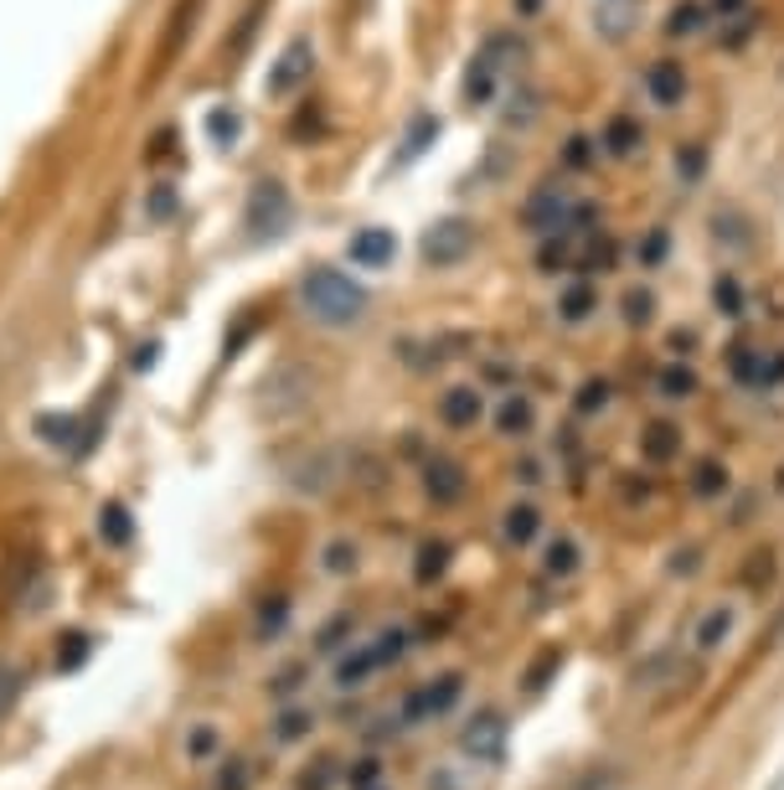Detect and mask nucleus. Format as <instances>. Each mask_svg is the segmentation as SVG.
<instances>
[{
	"label": "nucleus",
	"mask_w": 784,
	"mask_h": 790,
	"mask_svg": "<svg viewBox=\"0 0 784 790\" xmlns=\"http://www.w3.org/2000/svg\"><path fill=\"white\" fill-rule=\"evenodd\" d=\"M156 341H145V347H139V356H135V373H145V367H156Z\"/></svg>",
	"instance_id": "obj_55"
},
{
	"label": "nucleus",
	"mask_w": 784,
	"mask_h": 790,
	"mask_svg": "<svg viewBox=\"0 0 784 790\" xmlns=\"http://www.w3.org/2000/svg\"><path fill=\"white\" fill-rule=\"evenodd\" d=\"M207 0H176V11H171V26H166V41H160V58H156V68L166 73L171 62H176V52H181V41L192 37V26H196V11H201Z\"/></svg>",
	"instance_id": "obj_22"
},
{
	"label": "nucleus",
	"mask_w": 784,
	"mask_h": 790,
	"mask_svg": "<svg viewBox=\"0 0 784 790\" xmlns=\"http://www.w3.org/2000/svg\"><path fill=\"white\" fill-rule=\"evenodd\" d=\"M784 388V347H769L764 352V393Z\"/></svg>",
	"instance_id": "obj_46"
},
{
	"label": "nucleus",
	"mask_w": 784,
	"mask_h": 790,
	"mask_svg": "<svg viewBox=\"0 0 784 790\" xmlns=\"http://www.w3.org/2000/svg\"><path fill=\"white\" fill-rule=\"evenodd\" d=\"M599 150L604 160H635L646 150V124L640 114H625V109H614V114L599 124Z\"/></svg>",
	"instance_id": "obj_11"
},
{
	"label": "nucleus",
	"mask_w": 784,
	"mask_h": 790,
	"mask_svg": "<svg viewBox=\"0 0 784 790\" xmlns=\"http://www.w3.org/2000/svg\"><path fill=\"white\" fill-rule=\"evenodd\" d=\"M774 491H780V496H784V465H780V475H774Z\"/></svg>",
	"instance_id": "obj_57"
},
{
	"label": "nucleus",
	"mask_w": 784,
	"mask_h": 790,
	"mask_svg": "<svg viewBox=\"0 0 784 790\" xmlns=\"http://www.w3.org/2000/svg\"><path fill=\"white\" fill-rule=\"evenodd\" d=\"M367 284L352 279L346 269H335V264H310L305 275H299V311L315 320V326H326V331H346V326H362L367 320Z\"/></svg>",
	"instance_id": "obj_1"
},
{
	"label": "nucleus",
	"mask_w": 784,
	"mask_h": 790,
	"mask_svg": "<svg viewBox=\"0 0 784 790\" xmlns=\"http://www.w3.org/2000/svg\"><path fill=\"white\" fill-rule=\"evenodd\" d=\"M352 631V615H335L331 625H326V631H320V652H335V646H341V635Z\"/></svg>",
	"instance_id": "obj_49"
},
{
	"label": "nucleus",
	"mask_w": 784,
	"mask_h": 790,
	"mask_svg": "<svg viewBox=\"0 0 784 790\" xmlns=\"http://www.w3.org/2000/svg\"><path fill=\"white\" fill-rule=\"evenodd\" d=\"M460 692H465V677L460 672H444L439 682H429V688H418L403 703V718H444V713L460 703Z\"/></svg>",
	"instance_id": "obj_13"
},
{
	"label": "nucleus",
	"mask_w": 784,
	"mask_h": 790,
	"mask_svg": "<svg viewBox=\"0 0 784 790\" xmlns=\"http://www.w3.org/2000/svg\"><path fill=\"white\" fill-rule=\"evenodd\" d=\"M599 311H604V295H599V279L593 275H568L563 290H558V300H552V316L563 320V326H588Z\"/></svg>",
	"instance_id": "obj_7"
},
{
	"label": "nucleus",
	"mask_w": 784,
	"mask_h": 790,
	"mask_svg": "<svg viewBox=\"0 0 784 790\" xmlns=\"http://www.w3.org/2000/svg\"><path fill=\"white\" fill-rule=\"evenodd\" d=\"M212 744H217V733H212V729H196L186 750H192V754H212Z\"/></svg>",
	"instance_id": "obj_52"
},
{
	"label": "nucleus",
	"mask_w": 784,
	"mask_h": 790,
	"mask_svg": "<svg viewBox=\"0 0 784 790\" xmlns=\"http://www.w3.org/2000/svg\"><path fill=\"white\" fill-rule=\"evenodd\" d=\"M599 160H604V150H599V135H588V130H573V135L558 145V166H563L568 177H588Z\"/></svg>",
	"instance_id": "obj_21"
},
{
	"label": "nucleus",
	"mask_w": 784,
	"mask_h": 790,
	"mask_svg": "<svg viewBox=\"0 0 784 790\" xmlns=\"http://www.w3.org/2000/svg\"><path fill=\"white\" fill-rule=\"evenodd\" d=\"M372 672H382V661H377V646L367 641V646H356L352 656L335 661V688H367Z\"/></svg>",
	"instance_id": "obj_32"
},
{
	"label": "nucleus",
	"mask_w": 784,
	"mask_h": 790,
	"mask_svg": "<svg viewBox=\"0 0 784 790\" xmlns=\"http://www.w3.org/2000/svg\"><path fill=\"white\" fill-rule=\"evenodd\" d=\"M712 311L723 320H744L748 316V290L744 279L733 275V269H718V279H712Z\"/></svg>",
	"instance_id": "obj_28"
},
{
	"label": "nucleus",
	"mask_w": 784,
	"mask_h": 790,
	"mask_svg": "<svg viewBox=\"0 0 784 790\" xmlns=\"http://www.w3.org/2000/svg\"><path fill=\"white\" fill-rule=\"evenodd\" d=\"M88 652H94V641L83 631H68L62 635V646H58V672H78L83 661H88Z\"/></svg>",
	"instance_id": "obj_42"
},
{
	"label": "nucleus",
	"mask_w": 784,
	"mask_h": 790,
	"mask_svg": "<svg viewBox=\"0 0 784 790\" xmlns=\"http://www.w3.org/2000/svg\"><path fill=\"white\" fill-rule=\"evenodd\" d=\"M495 429L506 439H527L531 429H537V403H531V393L511 388V393L495 403Z\"/></svg>",
	"instance_id": "obj_14"
},
{
	"label": "nucleus",
	"mask_w": 784,
	"mask_h": 790,
	"mask_svg": "<svg viewBox=\"0 0 784 790\" xmlns=\"http://www.w3.org/2000/svg\"><path fill=\"white\" fill-rule=\"evenodd\" d=\"M439 130H444V124H439V114H413V124L403 130V150L392 156V166H397V171H403V166H413V160H418L433 139H439Z\"/></svg>",
	"instance_id": "obj_29"
},
{
	"label": "nucleus",
	"mask_w": 784,
	"mask_h": 790,
	"mask_svg": "<svg viewBox=\"0 0 784 790\" xmlns=\"http://www.w3.org/2000/svg\"><path fill=\"white\" fill-rule=\"evenodd\" d=\"M475 243H480L475 218L450 212V218H433L429 228H424V238H418V254H424V264H429V269H460V264L475 254Z\"/></svg>",
	"instance_id": "obj_2"
},
{
	"label": "nucleus",
	"mask_w": 784,
	"mask_h": 790,
	"mask_svg": "<svg viewBox=\"0 0 784 790\" xmlns=\"http://www.w3.org/2000/svg\"><path fill=\"white\" fill-rule=\"evenodd\" d=\"M78 435H83V424L73 414H41L37 418V439L41 445H52V450H83Z\"/></svg>",
	"instance_id": "obj_35"
},
{
	"label": "nucleus",
	"mask_w": 784,
	"mask_h": 790,
	"mask_svg": "<svg viewBox=\"0 0 784 790\" xmlns=\"http://www.w3.org/2000/svg\"><path fill=\"white\" fill-rule=\"evenodd\" d=\"M614 403V382L609 377H584L578 382V393H573V414L578 418H599Z\"/></svg>",
	"instance_id": "obj_36"
},
{
	"label": "nucleus",
	"mask_w": 784,
	"mask_h": 790,
	"mask_svg": "<svg viewBox=\"0 0 784 790\" xmlns=\"http://www.w3.org/2000/svg\"><path fill=\"white\" fill-rule=\"evenodd\" d=\"M656 393L666 398V403H686V398L702 393V377H697V367L691 362H682V356H671L666 367L656 373Z\"/></svg>",
	"instance_id": "obj_20"
},
{
	"label": "nucleus",
	"mask_w": 784,
	"mask_h": 790,
	"mask_svg": "<svg viewBox=\"0 0 784 790\" xmlns=\"http://www.w3.org/2000/svg\"><path fill=\"white\" fill-rule=\"evenodd\" d=\"M284 625H290V599H284V594H274L269 605H258V615H254V635H258V641H274Z\"/></svg>",
	"instance_id": "obj_41"
},
{
	"label": "nucleus",
	"mask_w": 784,
	"mask_h": 790,
	"mask_svg": "<svg viewBox=\"0 0 784 790\" xmlns=\"http://www.w3.org/2000/svg\"><path fill=\"white\" fill-rule=\"evenodd\" d=\"M352 786L356 790H372L377 786V759H362V770L352 775Z\"/></svg>",
	"instance_id": "obj_50"
},
{
	"label": "nucleus",
	"mask_w": 784,
	"mask_h": 790,
	"mask_svg": "<svg viewBox=\"0 0 784 790\" xmlns=\"http://www.w3.org/2000/svg\"><path fill=\"white\" fill-rule=\"evenodd\" d=\"M294 222V197L290 186L274 177L254 181V192H248V207H243V228L254 243H269V238H284Z\"/></svg>",
	"instance_id": "obj_3"
},
{
	"label": "nucleus",
	"mask_w": 784,
	"mask_h": 790,
	"mask_svg": "<svg viewBox=\"0 0 784 790\" xmlns=\"http://www.w3.org/2000/svg\"><path fill=\"white\" fill-rule=\"evenodd\" d=\"M315 73V41L310 37H294L274 62H269V73H264V94L269 99H294Z\"/></svg>",
	"instance_id": "obj_5"
},
{
	"label": "nucleus",
	"mask_w": 784,
	"mask_h": 790,
	"mask_svg": "<svg viewBox=\"0 0 784 790\" xmlns=\"http://www.w3.org/2000/svg\"><path fill=\"white\" fill-rule=\"evenodd\" d=\"M392 258H397V233L392 228H356L346 238V264L352 269L377 275V269H392Z\"/></svg>",
	"instance_id": "obj_9"
},
{
	"label": "nucleus",
	"mask_w": 784,
	"mask_h": 790,
	"mask_svg": "<svg viewBox=\"0 0 784 790\" xmlns=\"http://www.w3.org/2000/svg\"><path fill=\"white\" fill-rule=\"evenodd\" d=\"M629 11H635L629 0H604V5L593 11V32H599V37H609V41H620L629 32V21H625Z\"/></svg>",
	"instance_id": "obj_40"
},
{
	"label": "nucleus",
	"mask_w": 784,
	"mask_h": 790,
	"mask_svg": "<svg viewBox=\"0 0 784 790\" xmlns=\"http://www.w3.org/2000/svg\"><path fill=\"white\" fill-rule=\"evenodd\" d=\"M671 171H676V181H682V186H702V177H707V145H702V139H686V145H676Z\"/></svg>",
	"instance_id": "obj_38"
},
{
	"label": "nucleus",
	"mask_w": 784,
	"mask_h": 790,
	"mask_svg": "<svg viewBox=\"0 0 784 790\" xmlns=\"http://www.w3.org/2000/svg\"><path fill=\"white\" fill-rule=\"evenodd\" d=\"M629 258H635V269H666V258H671V228L666 222L640 228V238L629 243Z\"/></svg>",
	"instance_id": "obj_24"
},
{
	"label": "nucleus",
	"mask_w": 784,
	"mask_h": 790,
	"mask_svg": "<svg viewBox=\"0 0 784 790\" xmlns=\"http://www.w3.org/2000/svg\"><path fill=\"white\" fill-rule=\"evenodd\" d=\"M573 207H578V197H573V186L563 177L537 181L527 192V202H522V228H527L531 238H548V233H558V228H568Z\"/></svg>",
	"instance_id": "obj_4"
},
{
	"label": "nucleus",
	"mask_w": 784,
	"mask_h": 790,
	"mask_svg": "<svg viewBox=\"0 0 784 790\" xmlns=\"http://www.w3.org/2000/svg\"><path fill=\"white\" fill-rule=\"evenodd\" d=\"M764 352L769 347H748V341H733L727 347V377L748 388V393H764Z\"/></svg>",
	"instance_id": "obj_15"
},
{
	"label": "nucleus",
	"mask_w": 784,
	"mask_h": 790,
	"mask_svg": "<svg viewBox=\"0 0 784 790\" xmlns=\"http://www.w3.org/2000/svg\"><path fill=\"white\" fill-rule=\"evenodd\" d=\"M320 569L331 573V579H346V573L362 569V548H356L352 537H331V543L320 548Z\"/></svg>",
	"instance_id": "obj_39"
},
{
	"label": "nucleus",
	"mask_w": 784,
	"mask_h": 790,
	"mask_svg": "<svg viewBox=\"0 0 784 790\" xmlns=\"http://www.w3.org/2000/svg\"><path fill=\"white\" fill-rule=\"evenodd\" d=\"M501 744H506V724L495 713H480L465 729V754H475V759H501Z\"/></svg>",
	"instance_id": "obj_25"
},
{
	"label": "nucleus",
	"mask_w": 784,
	"mask_h": 790,
	"mask_svg": "<svg viewBox=\"0 0 784 790\" xmlns=\"http://www.w3.org/2000/svg\"><path fill=\"white\" fill-rule=\"evenodd\" d=\"M640 88L656 109H682L686 94H691V73H686L682 58H650L646 73H640Z\"/></svg>",
	"instance_id": "obj_6"
},
{
	"label": "nucleus",
	"mask_w": 784,
	"mask_h": 790,
	"mask_svg": "<svg viewBox=\"0 0 784 790\" xmlns=\"http://www.w3.org/2000/svg\"><path fill=\"white\" fill-rule=\"evenodd\" d=\"M578 254H584V238L573 233V228H558V233L537 238V254H531V264H537V275H578Z\"/></svg>",
	"instance_id": "obj_12"
},
{
	"label": "nucleus",
	"mask_w": 784,
	"mask_h": 790,
	"mask_svg": "<svg viewBox=\"0 0 784 790\" xmlns=\"http://www.w3.org/2000/svg\"><path fill=\"white\" fill-rule=\"evenodd\" d=\"M171 207H176V197H171V192H166V186H160V192H156V202H150V218H166V212H171Z\"/></svg>",
	"instance_id": "obj_54"
},
{
	"label": "nucleus",
	"mask_w": 784,
	"mask_h": 790,
	"mask_svg": "<svg viewBox=\"0 0 784 790\" xmlns=\"http://www.w3.org/2000/svg\"><path fill=\"white\" fill-rule=\"evenodd\" d=\"M691 347H697V331H676V337H671V352L676 356H691Z\"/></svg>",
	"instance_id": "obj_53"
},
{
	"label": "nucleus",
	"mask_w": 784,
	"mask_h": 790,
	"mask_svg": "<svg viewBox=\"0 0 784 790\" xmlns=\"http://www.w3.org/2000/svg\"><path fill=\"white\" fill-rule=\"evenodd\" d=\"M486 418V388L480 382H450L439 393V424L444 429H475Z\"/></svg>",
	"instance_id": "obj_10"
},
{
	"label": "nucleus",
	"mask_w": 784,
	"mask_h": 790,
	"mask_svg": "<svg viewBox=\"0 0 784 790\" xmlns=\"http://www.w3.org/2000/svg\"><path fill=\"white\" fill-rule=\"evenodd\" d=\"M712 21H744L748 16V0H707Z\"/></svg>",
	"instance_id": "obj_48"
},
{
	"label": "nucleus",
	"mask_w": 784,
	"mask_h": 790,
	"mask_svg": "<svg viewBox=\"0 0 784 790\" xmlns=\"http://www.w3.org/2000/svg\"><path fill=\"white\" fill-rule=\"evenodd\" d=\"M516 481H522V486H537V481H542V465H537V460H522V465H516Z\"/></svg>",
	"instance_id": "obj_51"
},
{
	"label": "nucleus",
	"mask_w": 784,
	"mask_h": 790,
	"mask_svg": "<svg viewBox=\"0 0 784 790\" xmlns=\"http://www.w3.org/2000/svg\"><path fill=\"white\" fill-rule=\"evenodd\" d=\"M707 26H712V11H707V0H676V5L666 11V21H661V32H666L671 41L702 37Z\"/></svg>",
	"instance_id": "obj_18"
},
{
	"label": "nucleus",
	"mask_w": 784,
	"mask_h": 790,
	"mask_svg": "<svg viewBox=\"0 0 784 790\" xmlns=\"http://www.w3.org/2000/svg\"><path fill=\"white\" fill-rule=\"evenodd\" d=\"M201 130H207V139H212L217 150H233L237 139H243V114H237V109H228V104H217V109H207Z\"/></svg>",
	"instance_id": "obj_34"
},
{
	"label": "nucleus",
	"mask_w": 784,
	"mask_h": 790,
	"mask_svg": "<svg viewBox=\"0 0 784 790\" xmlns=\"http://www.w3.org/2000/svg\"><path fill=\"white\" fill-rule=\"evenodd\" d=\"M98 537L109 543V548H130L135 543V516L124 501H103L98 507Z\"/></svg>",
	"instance_id": "obj_31"
},
{
	"label": "nucleus",
	"mask_w": 784,
	"mask_h": 790,
	"mask_svg": "<svg viewBox=\"0 0 784 790\" xmlns=\"http://www.w3.org/2000/svg\"><path fill=\"white\" fill-rule=\"evenodd\" d=\"M310 388H315V373H305L299 362H284V367H274V373L264 377V398L269 403H299Z\"/></svg>",
	"instance_id": "obj_19"
},
{
	"label": "nucleus",
	"mask_w": 784,
	"mask_h": 790,
	"mask_svg": "<svg viewBox=\"0 0 784 790\" xmlns=\"http://www.w3.org/2000/svg\"><path fill=\"white\" fill-rule=\"evenodd\" d=\"M258 16H264V0H258L254 11L243 16V26H237V37L228 41V52H233V58H237V52H243V47H248V41H254V32H258Z\"/></svg>",
	"instance_id": "obj_47"
},
{
	"label": "nucleus",
	"mask_w": 784,
	"mask_h": 790,
	"mask_svg": "<svg viewBox=\"0 0 784 790\" xmlns=\"http://www.w3.org/2000/svg\"><path fill=\"white\" fill-rule=\"evenodd\" d=\"M21 667H11V661H0V724L16 713V703H21Z\"/></svg>",
	"instance_id": "obj_43"
},
{
	"label": "nucleus",
	"mask_w": 784,
	"mask_h": 790,
	"mask_svg": "<svg viewBox=\"0 0 784 790\" xmlns=\"http://www.w3.org/2000/svg\"><path fill=\"white\" fill-rule=\"evenodd\" d=\"M686 486H691L697 501H718V496H727V486H733V471H727L718 454H707V460L691 465V481H686Z\"/></svg>",
	"instance_id": "obj_27"
},
{
	"label": "nucleus",
	"mask_w": 784,
	"mask_h": 790,
	"mask_svg": "<svg viewBox=\"0 0 784 790\" xmlns=\"http://www.w3.org/2000/svg\"><path fill=\"white\" fill-rule=\"evenodd\" d=\"M465 491H470V475H465V465L454 454H429L424 460V496L433 507H460Z\"/></svg>",
	"instance_id": "obj_8"
},
{
	"label": "nucleus",
	"mask_w": 784,
	"mask_h": 790,
	"mask_svg": "<svg viewBox=\"0 0 784 790\" xmlns=\"http://www.w3.org/2000/svg\"><path fill=\"white\" fill-rule=\"evenodd\" d=\"M578 569H584V548H578V537H568V533L548 537V548H542V573H548V579H573Z\"/></svg>",
	"instance_id": "obj_26"
},
{
	"label": "nucleus",
	"mask_w": 784,
	"mask_h": 790,
	"mask_svg": "<svg viewBox=\"0 0 784 790\" xmlns=\"http://www.w3.org/2000/svg\"><path fill=\"white\" fill-rule=\"evenodd\" d=\"M640 454H646L650 465H671V460L682 454V424H671V418L646 424V435H640Z\"/></svg>",
	"instance_id": "obj_23"
},
{
	"label": "nucleus",
	"mask_w": 784,
	"mask_h": 790,
	"mask_svg": "<svg viewBox=\"0 0 784 790\" xmlns=\"http://www.w3.org/2000/svg\"><path fill=\"white\" fill-rule=\"evenodd\" d=\"M733 625H738V610L733 605H712L702 615V625H697V652H718L727 635H733Z\"/></svg>",
	"instance_id": "obj_33"
},
{
	"label": "nucleus",
	"mask_w": 784,
	"mask_h": 790,
	"mask_svg": "<svg viewBox=\"0 0 784 790\" xmlns=\"http://www.w3.org/2000/svg\"><path fill=\"white\" fill-rule=\"evenodd\" d=\"M537 533H542V512L531 501H511L506 512H501V543L506 548H531Z\"/></svg>",
	"instance_id": "obj_17"
},
{
	"label": "nucleus",
	"mask_w": 784,
	"mask_h": 790,
	"mask_svg": "<svg viewBox=\"0 0 784 790\" xmlns=\"http://www.w3.org/2000/svg\"><path fill=\"white\" fill-rule=\"evenodd\" d=\"M501 94V68L486 58V52H475L470 68H465V104L470 109H490Z\"/></svg>",
	"instance_id": "obj_16"
},
{
	"label": "nucleus",
	"mask_w": 784,
	"mask_h": 790,
	"mask_svg": "<svg viewBox=\"0 0 784 790\" xmlns=\"http://www.w3.org/2000/svg\"><path fill=\"white\" fill-rule=\"evenodd\" d=\"M310 713H299V708H290L284 713V718H279V739H284V744H294V739H305V733H310Z\"/></svg>",
	"instance_id": "obj_45"
},
{
	"label": "nucleus",
	"mask_w": 784,
	"mask_h": 790,
	"mask_svg": "<svg viewBox=\"0 0 784 790\" xmlns=\"http://www.w3.org/2000/svg\"><path fill=\"white\" fill-rule=\"evenodd\" d=\"M372 646H377V661H382V667H392L397 656L408 652V635H403V631H382Z\"/></svg>",
	"instance_id": "obj_44"
},
{
	"label": "nucleus",
	"mask_w": 784,
	"mask_h": 790,
	"mask_svg": "<svg viewBox=\"0 0 784 790\" xmlns=\"http://www.w3.org/2000/svg\"><path fill=\"white\" fill-rule=\"evenodd\" d=\"M450 573V543L444 537H429V543H418V558H413V579L418 584H433V579H444Z\"/></svg>",
	"instance_id": "obj_37"
},
{
	"label": "nucleus",
	"mask_w": 784,
	"mask_h": 790,
	"mask_svg": "<svg viewBox=\"0 0 784 790\" xmlns=\"http://www.w3.org/2000/svg\"><path fill=\"white\" fill-rule=\"evenodd\" d=\"M656 311H661V300H656V290H650V284H629L625 295H620V320H625L629 331H646V326H656Z\"/></svg>",
	"instance_id": "obj_30"
},
{
	"label": "nucleus",
	"mask_w": 784,
	"mask_h": 790,
	"mask_svg": "<svg viewBox=\"0 0 784 790\" xmlns=\"http://www.w3.org/2000/svg\"><path fill=\"white\" fill-rule=\"evenodd\" d=\"M537 5L542 0H516V16H537Z\"/></svg>",
	"instance_id": "obj_56"
}]
</instances>
